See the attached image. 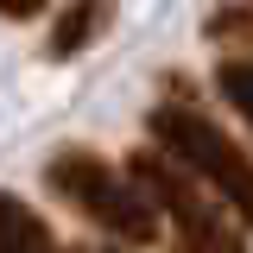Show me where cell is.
Returning a JSON list of instances; mask_svg holds the SVG:
<instances>
[{
	"label": "cell",
	"instance_id": "5b68a950",
	"mask_svg": "<svg viewBox=\"0 0 253 253\" xmlns=\"http://www.w3.org/2000/svg\"><path fill=\"white\" fill-rule=\"evenodd\" d=\"M114 19V0H70L57 13V26H51V57H76V51H89L95 38L108 32Z\"/></svg>",
	"mask_w": 253,
	"mask_h": 253
},
{
	"label": "cell",
	"instance_id": "6da1fadb",
	"mask_svg": "<svg viewBox=\"0 0 253 253\" xmlns=\"http://www.w3.org/2000/svg\"><path fill=\"white\" fill-rule=\"evenodd\" d=\"M126 177L152 196V209L171 221V253H253L234 228V209L221 203L203 177H190L184 165L158 146H139Z\"/></svg>",
	"mask_w": 253,
	"mask_h": 253
},
{
	"label": "cell",
	"instance_id": "8992f818",
	"mask_svg": "<svg viewBox=\"0 0 253 253\" xmlns=\"http://www.w3.org/2000/svg\"><path fill=\"white\" fill-rule=\"evenodd\" d=\"M215 89L228 95V101H234V114L253 126V63H247V57H228V63L215 70Z\"/></svg>",
	"mask_w": 253,
	"mask_h": 253
},
{
	"label": "cell",
	"instance_id": "ba28073f",
	"mask_svg": "<svg viewBox=\"0 0 253 253\" xmlns=\"http://www.w3.org/2000/svg\"><path fill=\"white\" fill-rule=\"evenodd\" d=\"M32 13H44V0H0V19H32Z\"/></svg>",
	"mask_w": 253,
	"mask_h": 253
},
{
	"label": "cell",
	"instance_id": "9c48e42d",
	"mask_svg": "<svg viewBox=\"0 0 253 253\" xmlns=\"http://www.w3.org/2000/svg\"><path fill=\"white\" fill-rule=\"evenodd\" d=\"M89 253H114V247H89Z\"/></svg>",
	"mask_w": 253,
	"mask_h": 253
},
{
	"label": "cell",
	"instance_id": "7a4b0ae2",
	"mask_svg": "<svg viewBox=\"0 0 253 253\" xmlns=\"http://www.w3.org/2000/svg\"><path fill=\"white\" fill-rule=\"evenodd\" d=\"M146 133H152L158 152H171L190 177H203V184L215 190L221 203L234 209V221L253 228V152L247 146H234L196 101H158Z\"/></svg>",
	"mask_w": 253,
	"mask_h": 253
},
{
	"label": "cell",
	"instance_id": "52a82bcc",
	"mask_svg": "<svg viewBox=\"0 0 253 253\" xmlns=\"http://www.w3.org/2000/svg\"><path fill=\"white\" fill-rule=\"evenodd\" d=\"M209 38L215 44H253V6H215L209 13Z\"/></svg>",
	"mask_w": 253,
	"mask_h": 253
},
{
	"label": "cell",
	"instance_id": "277c9868",
	"mask_svg": "<svg viewBox=\"0 0 253 253\" xmlns=\"http://www.w3.org/2000/svg\"><path fill=\"white\" fill-rule=\"evenodd\" d=\"M0 253H63L51 221L13 190H0Z\"/></svg>",
	"mask_w": 253,
	"mask_h": 253
},
{
	"label": "cell",
	"instance_id": "3957f363",
	"mask_svg": "<svg viewBox=\"0 0 253 253\" xmlns=\"http://www.w3.org/2000/svg\"><path fill=\"white\" fill-rule=\"evenodd\" d=\"M44 184L57 190L76 215H89L95 228H108L114 241L146 247V241H158V228H165V215L152 209V196L133 184L126 171H114L101 152H89V146H63L44 165Z\"/></svg>",
	"mask_w": 253,
	"mask_h": 253
}]
</instances>
